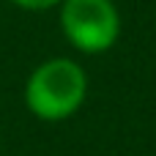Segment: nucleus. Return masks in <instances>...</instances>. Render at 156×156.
Instances as JSON below:
<instances>
[{"mask_svg": "<svg viewBox=\"0 0 156 156\" xmlns=\"http://www.w3.org/2000/svg\"><path fill=\"white\" fill-rule=\"evenodd\" d=\"M88 96L85 69L71 58H49L38 63L25 82L27 110L47 123L71 118Z\"/></svg>", "mask_w": 156, "mask_h": 156, "instance_id": "f257e3e1", "label": "nucleus"}, {"mask_svg": "<svg viewBox=\"0 0 156 156\" xmlns=\"http://www.w3.org/2000/svg\"><path fill=\"white\" fill-rule=\"evenodd\" d=\"M60 30L74 49L85 55H101L112 49L121 36L118 5L112 0H63Z\"/></svg>", "mask_w": 156, "mask_h": 156, "instance_id": "f03ea898", "label": "nucleus"}, {"mask_svg": "<svg viewBox=\"0 0 156 156\" xmlns=\"http://www.w3.org/2000/svg\"><path fill=\"white\" fill-rule=\"evenodd\" d=\"M11 3L19 5V8H25V11H47L52 5H60L63 0H11Z\"/></svg>", "mask_w": 156, "mask_h": 156, "instance_id": "7ed1b4c3", "label": "nucleus"}]
</instances>
